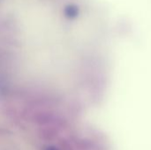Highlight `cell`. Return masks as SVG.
Instances as JSON below:
<instances>
[{"mask_svg": "<svg viewBox=\"0 0 151 150\" xmlns=\"http://www.w3.org/2000/svg\"><path fill=\"white\" fill-rule=\"evenodd\" d=\"M45 150H58V149H55V148H53V147H50V148L46 149Z\"/></svg>", "mask_w": 151, "mask_h": 150, "instance_id": "7a4b0ae2", "label": "cell"}, {"mask_svg": "<svg viewBox=\"0 0 151 150\" xmlns=\"http://www.w3.org/2000/svg\"><path fill=\"white\" fill-rule=\"evenodd\" d=\"M80 14V9L76 4H68L65 8V16L70 19H76Z\"/></svg>", "mask_w": 151, "mask_h": 150, "instance_id": "6da1fadb", "label": "cell"}]
</instances>
